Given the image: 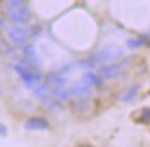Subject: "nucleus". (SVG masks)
Wrapping results in <instances>:
<instances>
[{
    "label": "nucleus",
    "mask_w": 150,
    "mask_h": 147,
    "mask_svg": "<svg viewBox=\"0 0 150 147\" xmlns=\"http://www.w3.org/2000/svg\"><path fill=\"white\" fill-rule=\"evenodd\" d=\"M143 43H145V40H142V39H131V40H128L129 47H138V46H142Z\"/></svg>",
    "instance_id": "9"
},
{
    "label": "nucleus",
    "mask_w": 150,
    "mask_h": 147,
    "mask_svg": "<svg viewBox=\"0 0 150 147\" xmlns=\"http://www.w3.org/2000/svg\"><path fill=\"white\" fill-rule=\"evenodd\" d=\"M6 133H7V131H6V126L0 124V135H6Z\"/></svg>",
    "instance_id": "10"
},
{
    "label": "nucleus",
    "mask_w": 150,
    "mask_h": 147,
    "mask_svg": "<svg viewBox=\"0 0 150 147\" xmlns=\"http://www.w3.org/2000/svg\"><path fill=\"white\" fill-rule=\"evenodd\" d=\"M17 71H18V74H20V76H21L22 79L25 81V83H28V85H35L38 81H39V74H33V72H31L29 70H27V68H24V67L21 65H17Z\"/></svg>",
    "instance_id": "5"
},
{
    "label": "nucleus",
    "mask_w": 150,
    "mask_h": 147,
    "mask_svg": "<svg viewBox=\"0 0 150 147\" xmlns=\"http://www.w3.org/2000/svg\"><path fill=\"white\" fill-rule=\"evenodd\" d=\"M138 94V86L136 85H134V86H131L129 89H127L125 92L121 93V96H120V98L122 100V101H131V100H134L135 96Z\"/></svg>",
    "instance_id": "7"
},
{
    "label": "nucleus",
    "mask_w": 150,
    "mask_h": 147,
    "mask_svg": "<svg viewBox=\"0 0 150 147\" xmlns=\"http://www.w3.org/2000/svg\"><path fill=\"white\" fill-rule=\"evenodd\" d=\"M124 54L122 49H120L117 46H107L104 49L99 50L95 56V61L97 63H107V61H114L121 58Z\"/></svg>",
    "instance_id": "1"
},
{
    "label": "nucleus",
    "mask_w": 150,
    "mask_h": 147,
    "mask_svg": "<svg viewBox=\"0 0 150 147\" xmlns=\"http://www.w3.org/2000/svg\"><path fill=\"white\" fill-rule=\"evenodd\" d=\"M121 70H122V64H112V65H107V67H103L99 70V75L103 76V78H115L117 75L121 74Z\"/></svg>",
    "instance_id": "4"
},
{
    "label": "nucleus",
    "mask_w": 150,
    "mask_h": 147,
    "mask_svg": "<svg viewBox=\"0 0 150 147\" xmlns=\"http://www.w3.org/2000/svg\"><path fill=\"white\" fill-rule=\"evenodd\" d=\"M25 128L28 131H43L49 128V124L43 118H29L25 122Z\"/></svg>",
    "instance_id": "6"
},
{
    "label": "nucleus",
    "mask_w": 150,
    "mask_h": 147,
    "mask_svg": "<svg viewBox=\"0 0 150 147\" xmlns=\"http://www.w3.org/2000/svg\"><path fill=\"white\" fill-rule=\"evenodd\" d=\"M6 14L13 21L22 22L28 20L29 11H28L27 6H24V4H10V6H7V8H6Z\"/></svg>",
    "instance_id": "2"
},
{
    "label": "nucleus",
    "mask_w": 150,
    "mask_h": 147,
    "mask_svg": "<svg viewBox=\"0 0 150 147\" xmlns=\"http://www.w3.org/2000/svg\"><path fill=\"white\" fill-rule=\"evenodd\" d=\"M10 1V4H21L22 0H8Z\"/></svg>",
    "instance_id": "11"
},
{
    "label": "nucleus",
    "mask_w": 150,
    "mask_h": 147,
    "mask_svg": "<svg viewBox=\"0 0 150 147\" xmlns=\"http://www.w3.org/2000/svg\"><path fill=\"white\" fill-rule=\"evenodd\" d=\"M31 32L28 31L27 28H20V27H11L8 29V38L18 46L27 43V40L29 39Z\"/></svg>",
    "instance_id": "3"
},
{
    "label": "nucleus",
    "mask_w": 150,
    "mask_h": 147,
    "mask_svg": "<svg viewBox=\"0 0 150 147\" xmlns=\"http://www.w3.org/2000/svg\"><path fill=\"white\" fill-rule=\"evenodd\" d=\"M139 118L138 121L142 122V124H150V107H145L139 111Z\"/></svg>",
    "instance_id": "8"
}]
</instances>
